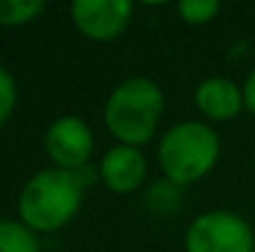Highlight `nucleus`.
Masks as SVG:
<instances>
[{
    "label": "nucleus",
    "instance_id": "nucleus-1",
    "mask_svg": "<svg viewBox=\"0 0 255 252\" xmlns=\"http://www.w3.org/2000/svg\"><path fill=\"white\" fill-rule=\"evenodd\" d=\"M85 185L75 170L42 168L17 195V218L35 233H55L65 228L82 208Z\"/></svg>",
    "mask_w": 255,
    "mask_h": 252
},
{
    "label": "nucleus",
    "instance_id": "nucleus-2",
    "mask_svg": "<svg viewBox=\"0 0 255 252\" xmlns=\"http://www.w3.org/2000/svg\"><path fill=\"white\" fill-rule=\"evenodd\" d=\"M164 91L149 77H129L114 86L104 104V124L119 144L141 149L159 129Z\"/></svg>",
    "mask_w": 255,
    "mask_h": 252
},
{
    "label": "nucleus",
    "instance_id": "nucleus-3",
    "mask_svg": "<svg viewBox=\"0 0 255 252\" xmlns=\"http://www.w3.org/2000/svg\"><path fill=\"white\" fill-rule=\"evenodd\" d=\"M221 156L218 134L203 121H181L159 141V166L176 185L206 178Z\"/></svg>",
    "mask_w": 255,
    "mask_h": 252
},
{
    "label": "nucleus",
    "instance_id": "nucleus-4",
    "mask_svg": "<svg viewBox=\"0 0 255 252\" xmlns=\"http://www.w3.org/2000/svg\"><path fill=\"white\" fill-rule=\"evenodd\" d=\"M186 252H255V233L233 210H208L188 225Z\"/></svg>",
    "mask_w": 255,
    "mask_h": 252
},
{
    "label": "nucleus",
    "instance_id": "nucleus-5",
    "mask_svg": "<svg viewBox=\"0 0 255 252\" xmlns=\"http://www.w3.org/2000/svg\"><path fill=\"white\" fill-rule=\"evenodd\" d=\"M45 151L55 168L80 170L89 166L94 151V134L85 119L75 114H65L55 119L45 131Z\"/></svg>",
    "mask_w": 255,
    "mask_h": 252
},
{
    "label": "nucleus",
    "instance_id": "nucleus-6",
    "mask_svg": "<svg viewBox=\"0 0 255 252\" xmlns=\"http://www.w3.org/2000/svg\"><path fill=\"white\" fill-rule=\"evenodd\" d=\"M70 12L75 27L87 40L109 42L127 30L134 5L129 0H75Z\"/></svg>",
    "mask_w": 255,
    "mask_h": 252
},
{
    "label": "nucleus",
    "instance_id": "nucleus-7",
    "mask_svg": "<svg viewBox=\"0 0 255 252\" xmlns=\"http://www.w3.org/2000/svg\"><path fill=\"white\" fill-rule=\"evenodd\" d=\"M146 178V159L141 149L117 144L112 146L102 164H99V180L112 190V193H134Z\"/></svg>",
    "mask_w": 255,
    "mask_h": 252
},
{
    "label": "nucleus",
    "instance_id": "nucleus-8",
    "mask_svg": "<svg viewBox=\"0 0 255 252\" xmlns=\"http://www.w3.org/2000/svg\"><path fill=\"white\" fill-rule=\"evenodd\" d=\"M193 101H196L198 111L211 121H231L246 106L243 89L233 80H226V77L203 80L193 91Z\"/></svg>",
    "mask_w": 255,
    "mask_h": 252
},
{
    "label": "nucleus",
    "instance_id": "nucleus-9",
    "mask_svg": "<svg viewBox=\"0 0 255 252\" xmlns=\"http://www.w3.org/2000/svg\"><path fill=\"white\" fill-rule=\"evenodd\" d=\"M0 252H40L37 233L20 220H0Z\"/></svg>",
    "mask_w": 255,
    "mask_h": 252
},
{
    "label": "nucleus",
    "instance_id": "nucleus-10",
    "mask_svg": "<svg viewBox=\"0 0 255 252\" xmlns=\"http://www.w3.org/2000/svg\"><path fill=\"white\" fill-rule=\"evenodd\" d=\"M45 0H0V25L20 27L45 12Z\"/></svg>",
    "mask_w": 255,
    "mask_h": 252
},
{
    "label": "nucleus",
    "instance_id": "nucleus-11",
    "mask_svg": "<svg viewBox=\"0 0 255 252\" xmlns=\"http://www.w3.org/2000/svg\"><path fill=\"white\" fill-rule=\"evenodd\" d=\"M176 10L183 17V22H188V25H206V22H211L218 15L221 2H216V0H183V2L176 5Z\"/></svg>",
    "mask_w": 255,
    "mask_h": 252
},
{
    "label": "nucleus",
    "instance_id": "nucleus-12",
    "mask_svg": "<svg viewBox=\"0 0 255 252\" xmlns=\"http://www.w3.org/2000/svg\"><path fill=\"white\" fill-rule=\"evenodd\" d=\"M17 104V84L12 80V75L0 65V126L12 116Z\"/></svg>",
    "mask_w": 255,
    "mask_h": 252
},
{
    "label": "nucleus",
    "instance_id": "nucleus-13",
    "mask_svg": "<svg viewBox=\"0 0 255 252\" xmlns=\"http://www.w3.org/2000/svg\"><path fill=\"white\" fill-rule=\"evenodd\" d=\"M243 99H246V109L255 114V70L248 75V80L243 84Z\"/></svg>",
    "mask_w": 255,
    "mask_h": 252
}]
</instances>
